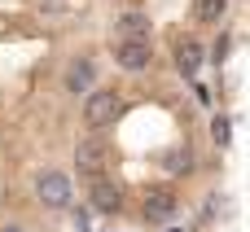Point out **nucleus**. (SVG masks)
I'll return each instance as SVG.
<instances>
[{
  "instance_id": "39448f33",
  "label": "nucleus",
  "mask_w": 250,
  "mask_h": 232,
  "mask_svg": "<svg viewBox=\"0 0 250 232\" xmlns=\"http://www.w3.org/2000/svg\"><path fill=\"white\" fill-rule=\"evenodd\" d=\"M92 83H97V66H92L88 57H75V61L66 66V92L79 97V92H92Z\"/></svg>"
},
{
  "instance_id": "9d476101",
  "label": "nucleus",
  "mask_w": 250,
  "mask_h": 232,
  "mask_svg": "<svg viewBox=\"0 0 250 232\" xmlns=\"http://www.w3.org/2000/svg\"><path fill=\"white\" fill-rule=\"evenodd\" d=\"M35 9H40L44 18H66V13L79 9V0H35Z\"/></svg>"
},
{
  "instance_id": "f8f14e48",
  "label": "nucleus",
  "mask_w": 250,
  "mask_h": 232,
  "mask_svg": "<svg viewBox=\"0 0 250 232\" xmlns=\"http://www.w3.org/2000/svg\"><path fill=\"white\" fill-rule=\"evenodd\" d=\"M189 167H193L189 149H185V154H180V149H176V154H167V171H176V175H180V171H189Z\"/></svg>"
},
{
  "instance_id": "423d86ee",
  "label": "nucleus",
  "mask_w": 250,
  "mask_h": 232,
  "mask_svg": "<svg viewBox=\"0 0 250 232\" xmlns=\"http://www.w3.org/2000/svg\"><path fill=\"white\" fill-rule=\"evenodd\" d=\"M119 206H123L119 184H110V180H92V211H97V215H114Z\"/></svg>"
},
{
  "instance_id": "f257e3e1",
  "label": "nucleus",
  "mask_w": 250,
  "mask_h": 232,
  "mask_svg": "<svg viewBox=\"0 0 250 232\" xmlns=\"http://www.w3.org/2000/svg\"><path fill=\"white\" fill-rule=\"evenodd\" d=\"M119 114H123V97H119V92L97 88V92H88V97H83V123H88L92 132L114 127V118H119Z\"/></svg>"
},
{
  "instance_id": "6e6552de",
  "label": "nucleus",
  "mask_w": 250,
  "mask_h": 232,
  "mask_svg": "<svg viewBox=\"0 0 250 232\" xmlns=\"http://www.w3.org/2000/svg\"><path fill=\"white\" fill-rule=\"evenodd\" d=\"M114 35L119 39H149V18L136 13V9H127L123 18H114Z\"/></svg>"
},
{
  "instance_id": "ddd939ff",
  "label": "nucleus",
  "mask_w": 250,
  "mask_h": 232,
  "mask_svg": "<svg viewBox=\"0 0 250 232\" xmlns=\"http://www.w3.org/2000/svg\"><path fill=\"white\" fill-rule=\"evenodd\" d=\"M215 140H220V145H229V123H224V118H215Z\"/></svg>"
},
{
  "instance_id": "f03ea898",
  "label": "nucleus",
  "mask_w": 250,
  "mask_h": 232,
  "mask_svg": "<svg viewBox=\"0 0 250 232\" xmlns=\"http://www.w3.org/2000/svg\"><path fill=\"white\" fill-rule=\"evenodd\" d=\"M35 197H40V206H48V211H70V202H75L70 175H62V171H40V175H35Z\"/></svg>"
},
{
  "instance_id": "4468645a",
  "label": "nucleus",
  "mask_w": 250,
  "mask_h": 232,
  "mask_svg": "<svg viewBox=\"0 0 250 232\" xmlns=\"http://www.w3.org/2000/svg\"><path fill=\"white\" fill-rule=\"evenodd\" d=\"M0 232H26V228H0Z\"/></svg>"
},
{
  "instance_id": "7ed1b4c3",
  "label": "nucleus",
  "mask_w": 250,
  "mask_h": 232,
  "mask_svg": "<svg viewBox=\"0 0 250 232\" xmlns=\"http://www.w3.org/2000/svg\"><path fill=\"white\" fill-rule=\"evenodd\" d=\"M105 162H110V145H105L101 136H83V140L75 145V167H79V175H88V180H101Z\"/></svg>"
},
{
  "instance_id": "1a4fd4ad",
  "label": "nucleus",
  "mask_w": 250,
  "mask_h": 232,
  "mask_svg": "<svg viewBox=\"0 0 250 232\" xmlns=\"http://www.w3.org/2000/svg\"><path fill=\"white\" fill-rule=\"evenodd\" d=\"M198 66H202V44H198V39H180V44H176V70H180L185 79H193Z\"/></svg>"
},
{
  "instance_id": "9b49d317",
  "label": "nucleus",
  "mask_w": 250,
  "mask_h": 232,
  "mask_svg": "<svg viewBox=\"0 0 250 232\" xmlns=\"http://www.w3.org/2000/svg\"><path fill=\"white\" fill-rule=\"evenodd\" d=\"M229 13V0H198V22H220Z\"/></svg>"
},
{
  "instance_id": "20e7f679",
  "label": "nucleus",
  "mask_w": 250,
  "mask_h": 232,
  "mask_svg": "<svg viewBox=\"0 0 250 232\" xmlns=\"http://www.w3.org/2000/svg\"><path fill=\"white\" fill-rule=\"evenodd\" d=\"M149 61H154L149 39H119V44H114V66H119V70L141 75V70H149Z\"/></svg>"
},
{
  "instance_id": "0eeeda50",
  "label": "nucleus",
  "mask_w": 250,
  "mask_h": 232,
  "mask_svg": "<svg viewBox=\"0 0 250 232\" xmlns=\"http://www.w3.org/2000/svg\"><path fill=\"white\" fill-rule=\"evenodd\" d=\"M176 206H180V202H176L171 189H154V193H145V206H141V211H145V219H171Z\"/></svg>"
}]
</instances>
